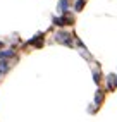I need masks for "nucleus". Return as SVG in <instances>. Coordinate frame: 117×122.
Here are the masks:
<instances>
[{
    "label": "nucleus",
    "mask_w": 117,
    "mask_h": 122,
    "mask_svg": "<svg viewBox=\"0 0 117 122\" xmlns=\"http://www.w3.org/2000/svg\"><path fill=\"white\" fill-rule=\"evenodd\" d=\"M83 5H85V0H79V2L76 4V10H81V9H83Z\"/></svg>",
    "instance_id": "obj_1"
},
{
    "label": "nucleus",
    "mask_w": 117,
    "mask_h": 122,
    "mask_svg": "<svg viewBox=\"0 0 117 122\" xmlns=\"http://www.w3.org/2000/svg\"><path fill=\"white\" fill-rule=\"evenodd\" d=\"M12 52H0V57H12Z\"/></svg>",
    "instance_id": "obj_2"
},
{
    "label": "nucleus",
    "mask_w": 117,
    "mask_h": 122,
    "mask_svg": "<svg viewBox=\"0 0 117 122\" xmlns=\"http://www.w3.org/2000/svg\"><path fill=\"white\" fill-rule=\"evenodd\" d=\"M60 7H62V9H65V7H67V2H65V0H62V2H60Z\"/></svg>",
    "instance_id": "obj_3"
}]
</instances>
